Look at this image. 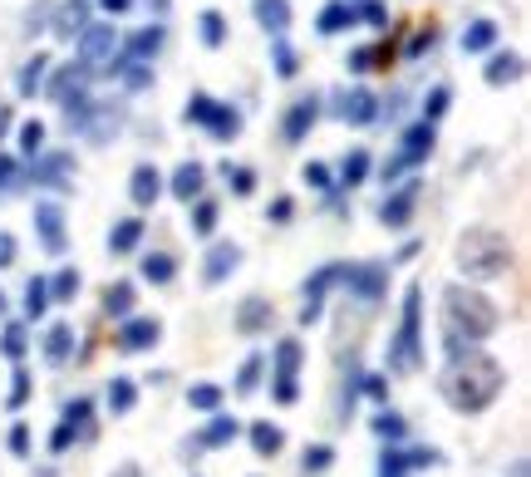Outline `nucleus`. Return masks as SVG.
Returning <instances> with one entry per match:
<instances>
[{
    "mask_svg": "<svg viewBox=\"0 0 531 477\" xmlns=\"http://www.w3.org/2000/svg\"><path fill=\"white\" fill-rule=\"evenodd\" d=\"M502 384H507V369L487 350H463V355H453L448 374H443V399L458 414H482V409L497 404Z\"/></svg>",
    "mask_w": 531,
    "mask_h": 477,
    "instance_id": "f257e3e1",
    "label": "nucleus"
},
{
    "mask_svg": "<svg viewBox=\"0 0 531 477\" xmlns=\"http://www.w3.org/2000/svg\"><path fill=\"white\" fill-rule=\"evenodd\" d=\"M497 320H502L497 305L482 291H468V286H448L443 291V340H448V355L477 350L497 330Z\"/></svg>",
    "mask_w": 531,
    "mask_h": 477,
    "instance_id": "f03ea898",
    "label": "nucleus"
},
{
    "mask_svg": "<svg viewBox=\"0 0 531 477\" xmlns=\"http://www.w3.org/2000/svg\"><path fill=\"white\" fill-rule=\"evenodd\" d=\"M458 266L468 271V281H497L512 266V246L497 232H468L458 246Z\"/></svg>",
    "mask_w": 531,
    "mask_h": 477,
    "instance_id": "7ed1b4c3",
    "label": "nucleus"
},
{
    "mask_svg": "<svg viewBox=\"0 0 531 477\" xmlns=\"http://www.w3.org/2000/svg\"><path fill=\"white\" fill-rule=\"evenodd\" d=\"M418 320H423V291H418V286H409V291H404V320H399V335H394V350H389L394 374H413V369L423 364Z\"/></svg>",
    "mask_w": 531,
    "mask_h": 477,
    "instance_id": "20e7f679",
    "label": "nucleus"
},
{
    "mask_svg": "<svg viewBox=\"0 0 531 477\" xmlns=\"http://www.w3.org/2000/svg\"><path fill=\"white\" fill-rule=\"evenodd\" d=\"M123 40L114 35V25H84L79 30V64L84 69H114L123 60V50H118Z\"/></svg>",
    "mask_w": 531,
    "mask_h": 477,
    "instance_id": "39448f33",
    "label": "nucleus"
},
{
    "mask_svg": "<svg viewBox=\"0 0 531 477\" xmlns=\"http://www.w3.org/2000/svg\"><path fill=\"white\" fill-rule=\"evenodd\" d=\"M187 119L202 123V128H207L212 138H222V143L241 133V114H236L232 104H217V99H207V94H192V99H187Z\"/></svg>",
    "mask_w": 531,
    "mask_h": 477,
    "instance_id": "423d86ee",
    "label": "nucleus"
},
{
    "mask_svg": "<svg viewBox=\"0 0 531 477\" xmlns=\"http://www.w3.org/2000/svg\"><path fill=\"white\" fill-rule=\"evenodd\" d=\"M428 463H438V453L433 448H389L384 453V463H379V477H404V473H413V468H428Z\"/></svg>",
    "mask_w": 531,
    "mask_h": 477,
    "instance_id": "0eeeda50",
    "label": "nucleus"
},
{
    "mask_svg": "<svg viewBox=\"0 0 531 477\" xmlns=\"http://www.w3.org/2000/svg\"><path fill=\"white\" fill-rule=\"evenodd\" d=\"M35 232L45 241V251H64V207L59 202H35Z\"/></svg>",
    "mask_w": 531,
    "mask_h": 477,
    "instance_id": "6e6552de",
    "label": "nucleus"
},
{
    "mask_svg": "<svg viewBox=\"0 0 531 477\" xmlns=\"http://www.w3.org/2000/svg\"><path fill=\"white\" fill-rule=\"evenodd\" d=\"M340 276L350 281V291H354V296L379 300V296H384V276H389V271H384L379 261H364V266H345Z\"/></svg>",
    "mask_w": 531,
    "mask_h": 477,
    "instance_id": "1a4fd4ad",
    "label": "nucleus"
},
{
    "mask_svg": "<svg viewBox=\"0 0 531 477\" xmlns=\"http://www.w3.org/2000/svg\"><path fill=\"white\" fill-rule=\"evenodd\" d=\"M271 320H276V305L266 296H246L236 305V330H241V335H261Z\"/></svg>",
    "mask_w": 531,
    "mask_h": 477,
    "instance_id": "9d476101",
    "label": "nucleus"
},
{
    "mask_svg": "<svg viewBox=\"0 0 531 477\" xmlns=\"http://www.w3.org/2000/svg\"><path fill=\"white\" fill-rule=\"evenodd\" d=\"M163 340V325L158 320H143V315H128L123 330H118V345L123 350H153Z\"/></svg>",
    "mask_w": 531,
    "mask_h": 477,
    "instance_id": "9b49d317",
    "label": "nucleus"
},
{
    "mask_svg": "<svg viewBox=\"0 0 531 477\" xmlns=\"http://www.w3.org/2000/svg\"><path fill=\"white\" fill-rule=\"evenodd\" d=\"M128 197H133V207H153L163 197V173L153 163H138L133 178H128Z\"/></svg>",
    "mask_w": 531,
    "mask_h": 477,
    "instance_id": "f8f14e48",
    "label": "nucleus"
},
{
    "mask_svg": "<svg viewBox=\"0 0 531 477\" xmlns=\"http://www.w3.org/2000/svg\"><path fill=\"white\" fill-rule=\"evenodd\" d=\"M433 138H438V133H433V123H428V119H418V123H413L409 133H404V148H399L404 168H418V163H423V158L433 153Z\"/></svg>",
    "mask_w": 531,
    "mask_h": 477,
    "instance_id": "ddd939ff",
    "label": "nucleus"
},
{
    "mask_svg": "<svg viewBox=\"0 0 531 477\" xmlns=\"http://www.w3.org/2000/svg\"><path fill=\"white\" fill-rule=\"evenodd\" d=\"M236 261H241V251H236L232 241H217V246H212V256H207V266H202V281H207V286L227 281V276L236 271Z\"/></svg>",
    "mask_w": 531,
    "mask_h": 477,
    "instance_id": "4468645a",
    "label": "nucleus"
},
{
    "mask_svg": "<svg viewBox=\"0 0 531 477\" xmlns=\"http://www.w3.org/2000/svg\"><path fill=\"white\" fill-rule=\"evenodd\" d=\"M340 114H345V123H354V128H369L374 114H379V99H374L369 89H350L345 104H340Z\"/></svg>",
    "mask_w": 531,
    "mask_h": 477,
    "instance_id": "2eb2a0df",
    "label": "nucleus"
},
{
    "mask_svg": "<svg viewBox=\"0 0 531 477\" xmlns=\"http://www.w3.org/2000/svg\"><path fill=\"white\" fill-rule=\"evenodd\" d=\"M335 276H340V266H320V271H315V276L305 281V315H300L305 325H310V320L320 315V300H325V291L335 286Z\"/></svg>",
    "mask_w": 531,
    "mask_h": 477,
    "instance_id": "dca6fc26",
    "label": "nucleus"
},
{
    "mask_svg": "<svg viewBox=\"0 0 531 477\" xmlns=\"http://www.w3.org/2000/svg\"><path fill=\"white\" fill-rule=\"evenodd\" d=\"M413 207H418V187H404V192H394V197L379 207V222H384V227H404L413 217Z\"/></svg>",
    "mask_w": 531,
    "mask_h": 477,
    "instance_id": "f3484780",
    "label": "nucleus"
},
{
    "mask_svg": "<svg viewBox=\"0 0 531 477\" xmlns=\"http://www.w3.org/2000/svg\"><path fill=\"white\" fill-rule=\"evenodd\" d=\"M522 69H527V64H522L517 50H502V55H492V60H487V84H497V89H502V84L522 79Z\"/></svg>",
    "mask_w": 531,
    "mask_h": 477,
    "instance_id": "a211bd4d",
    "label": "nucleus"
},
{
    "mask_svg": "<svg viewBox=\"0 0 531 477\" xmlns=\"http://www.w3.org/2000/svg\"><path fill=\"white\" fill-rule=\"evenodd\" d=\"M236 433H241V423H236L232 414H217L207 428H202V433H197V448H227Z\"/></svg>",
    "mask_w": 531,
    "mask_h": 477,
    "instance_id": "6ab92c4d",
    "label": "nucleus"
},
{
    "mask_svg": "<svg viewBox=\"0 0 531 477\" xmlns=\"http://www.w3.org/2000/svg\"><path fill=\"white\" fill-rule=\"evenodd\" d=\"M354 20H359V10H354L350 0H330L320 10V35H340V30H350Z\"/></svg>",
    "mask_w": 531,
    "mask_h": 477,
    "instance_id": "aec40b11",
    "label": "nucleus"
},
{
    "mask_svg": "<svg viewBox=\"0 0 531 477\" xmlns=\"http://www.w3.org/2000/svg\"><path fill=\"white\" fill-rule=\"evenodd\" d=\"M158 50H163V25H148L128 40V64H148Z\"/></svg>",
    "mask_w": 531,
    "mask_h": 477,
    "instance_id": "412c9836",
    "label": "nucleus"
},
{
    "mask_svg": "<svg viewBox=\"0 0 531 477\" xmlns=\"http://www.w3.org/2000/svg\"><path fill=\"white\" fill-rule=\"evenodd\" d=\"M202 182H207V173L197 168V163H182L173 173V192H177V202H197L202 197Z\"/></svg>",
    "mask_w": 531,
    "mask_h": 477,
    "instance_id": "4be33fe9",
    "label": "nucleus"
},
{
    "mask_svg": "<svg viewBox=\"0 0 531 477\" xmlns=\"http://www.w3.org/2000/svg\"><path fill=\"white\" fill-rule=\"evenodd\" d=\"M315 114H320V104H315V99H300L291 114H286V138H291V143H300V138L315 128Z\"/></svg>",
    "mask_w": 531,
    "mask_h": 477,
    "instance_id": "5701e85b",
    "label": "nucleus"
},
{
    "mask_svg": "<svg viewBox=\"0 0 531 477\" xmlns=\"http://www.w3.org/2000/svg\"><path fill=\"white\" fill-rule=\"evenodd\" d=\"M251 448H256L261 458H276V453L286 448V433H281L276 423H251Z\"/></svg>",
    "mask_w": 531,
    "mask_h": 477,
    "instance_id": "b1692460",
    "label": "nucleus"
},
{
    "mask_svg": "<svg viewBox=\"0 0 531 477\" xmlns=\"http://www.w3.org/2000/svg\"><path fill=\"white\" fill-rule=\"evenodd\" d=\"M251 5H256V20H261L266 30L286 35V25H291V5H286V0H251Z\"/></svg>",
    "mask_w": 531,
    "mask_h": 477,
    "instance_id": "393cba45",
    "label": "nucleus"
},
{
    "mask_svg": "<svg viewBox=\"0 0 531 477\" xmlns=\"http://www.w3.org/2000/svg\"><path fill=\"white\" fill-rule=\"evenodd\" d=\"M492 45H497V25L492 20H472L468 30H463V50L468 55H487Z\"/></svg>",
    "mask_w": 531,
    "mask_h": 477,
    "instance_id": "a878e982",
    "label": "nucleus"
},
{
    "mask_svg": "<svg viewBox=\"0 0 531 477\" xmlns=\"http://www.w3.org/2000/svg\"><path fill=\"white\" fill-rule=\"evenodd\" d=\"M45 359H50V364H69V359H74V330H69V325H55V330L45 335Z\"/></svg>",
    "mask_w": 531,
    "mask_h": 477,
    "instance_id": "bb28decb",
    "label": "nucleus"
},
{
    "mask_svg": "<svg viewBox=\"0 0 531 477\" xmlns=\"http://www.w3.org/2000/svg\"><path fill=\"white\" fill-rule=\"evenodd\" d=\"M138 241H143V222H138V217H123V222H114V232H109V251L123 256V251H133Z\"/></svg>",
    "mask_w": 531,
    "mask_h": 477,
    "instance_id": "cd10ccee",
    "label": "nucleus"
},
{
    "mask_svg": "<svg viewBox=\"0 0 531 477\" xmlns=\"http://www.w3.org/2000/svg\"><path fill=\"white\" fill-rule=\"evenodd\" d=\"M300 359H305L300 340H281L276 345V379H295L300 374Z\"/></svg>",
    "mask_w": 531,
    "mask_h": 477,
    "instance_id": "c85d7f7f",
    "label": "nucleus"
},
{
    "mask_svg": "<svg viewBox=\"0 0 531 477\" xmlns=\"http://www.w3.org/2000/svg\"><path fill=\"white\" fill-rule=\"evenodd\" d=\"M45 74H50V60H45V55H35V60L20 69V94H25V99H35V94L45 89Z\"/></svg>",
    "mask_w": 531,
    "mask_h": 477,
    "instance_id": "c756f323",
    "label": "nucleus"
},
{
    "mask_svg": "<svg viewBox=\"0 0 531 477\" xmlns=\"http://www.w3.org/2000/svg\"><path fill=\"white\" fill-rule=\"evenodd\" d=\"M133 404H138V384H133V379H123V374H118L114 384H109V409H114V414H128V409H133Z\"/></svg>",
    "mask_w": 531,
    "mask_h": 477,
    "instance_id": "7c9ffc66",
    "label": "nucleus"
},
{
    "mask_svg": "<svg viewBox=\"0 0 531 477\" xmlns=\"http://www.w3.org/2000/svg\"><path fill=\"white\" fill-rule=\"evenodd\" d=\"M143 276L163 286V281H173L177 276V261L168 256V251H153V256H143Z\"/></svg>",
    "mask_w": 531,
    "mask_h": 477,
    "instance_id": "2f4dec72",
    "label": "nucleus"
},
{
    "mask_svg": "<svg viewBox=\"0 0 531 477\" xmlns=\"http://www.w3.org/2000/svg\"><path fill=\"white\" fill-rule=\"evenodd\" d=\"M187 404L202 409V414H217V409H222V389H217V384H192V389H187Z\"/></svg>",
    "mask_w": 531,
    "mask_h": 477,
    "instance_id": "473e14b6",
    "label": "nucleus"
},
{
    "mask_svg": "<svg viewBox=\"0 0 531 477\" xmlns=\"http://www.w3.org/2000/svg\"><path fill=\"white\" fill-rule=\"evenodd\" d=\"M45 305H50V281H45V276H35V281L25 286V315H30V320H40V315H45Z\"/></svg>",
    "mask_w": 531,
    "mask_h": 477,
    "instance_id": "72a5a7b5",
    "label": "nucleus"
},
{
    "mask_svg": "<svg viewBox=\"0 0 531 477\" xmlns=\"http://www.w3.org/2000/svg\"><path fill=\"white\" fill-rule=\"evenodd\" d=\"M133 300H138V291H133L128 281H118L114 291L104 296V305H109V315H114V320H123V315H133Z\"/></svg>",
    "mask_w": 531,
    "mask_h": 477,
    "instance_id": "f704fd0d",
    "label": "nucleus"
},
{
    "mask_svg": "<svg viewBox=\"0 0 531 477\" xmlns=\"http://www.w3.org/2000/svg\"><path fill=\"white\" fill-rule=\"evenodd\" d=\"M374 433H379V438L394 448V443H404V433H409V428H404V418L394 414V409H384V414L374 418Z\"/></svg>",
    "mask_w": 531,
    "mask_h": 477,
    "instance_id": "c9c22d12",
    "label": "nucleus"
},
{
    "mask_svg": "<svg viewBox=\"0 0 531 477\" xmlns=\"http://www.w3.org/2000/svg\"><path fill=\"white\" fill-rule=\"evenodd\" d=\"M364 178H369V153H364V148H354L350 158L340 163V182L354 187V182H364Z\"/></svg>",
    "mask_w": 531,
    "mask_h": 477,
    "instance_id": "e433bc0d",
    "label": "nucleus"
},
{
    "mask_svg": "<svg viewBox=\"0 0 531 477\" xmlns=\"http://www.w3.org/2000/svg\"><path fill=\"white\" fill-rule=\"evenodd\" d=\"M64 173H69V158H64V153H50V158H40V168H35V182L55 187V182H64Z\"/></svg>",
    "mask_w": 531,
    "mask_h": 477,
    "instance_id": "4c0bfd02",
    "label": "nucleus"
},
{
    "mask_svg": "<svg viewBox=\"0 0 531 477\" xmlns=\"http://www.w3.org/2000/svg\"><path fill=\"white\" fill-rule=\"evenodd\" d=\"M261 369H266V355H246L241 374H236V394H251L261 384Z\"/></svg>",
    "mask_w": 531,
    "mask_h": 477,
    "instance_id": "58836bf2",
    "label": "nucleus"
},
{
    "mask_svg": "<svg viewBox=\"0 0 531 477\" xmlns=\"http://www.w3.org/2000/svg\"><path fill=\"white\" fill-rule=\"evenodd\" d=\"M197 30H202V45H212V50H217V45L227 40V20H222L217 10H207V15L197 20Z\"/></svg>",
    "mask_w": 531,
    "mask_h": 477,
    "instance_id": "ea45409f",
    "label": "nucleus"
},
{
    "mask_svg": "<svg viewBox=\"0 0 531 477\" xmlns=\"http://www.w3.org/2000/svg\"><path fill=\"white\" fill-rule=\"evenodd\" d=\"M64 423L79 433V438H89L94 433V418H89V399H74L69 409H64Z\"/></svg>",
    "mask_w": 531,
    "mask_h": 477,
    "instance_id": "a19ab883",
    "label": "nucleus"
},
{
    "mask_svg": "<svg viewBox=\"0 0 531 477\" xmlns=\"http://www.w3.org/2000/svg\"><path fill=\"white\" fill-rule=\"evenodd\" d=\"M0 350H5V359H25V325H5Z\"/></svg>",
    "mask_w": 531,
    "mask_h": 477,
    "instance_id": "79ce46f5",
    "label": "nucleus"
},
{
    "mask_svg": "<svg viewBox=\"0 0 531 477\" xmlns=\"http://www.w3.org/2000/svg\"><path fill=\"white\" fill-rule=\"evenodd\" d=\"M305 473H325L330 463H335V448H325V443H315V448H305Z\"/></svg>",
    "mask_w": 531,
    "mask_h": 477,
    "instance_id": "37998d69",
    "label": "nucleus"
},
{
    "mask_svg": "<svg viewBox=\"0 0 531 477\" xmlns=\"http://www.w3.org/2000/svg\"><path fill=\"white\" fill-rule=\"evenodd\" d=\"M192 227L207 237V232L217 227V202H202V197H197V207H192Z\"/></svg>",
    "mask_w": 531,
    "mask_h": 477,
    "instance_id": "c03bdc74",
    "label": "nucleus"
},
{
    "mask_svg": "<svg viewBox=\"0 0 531 477\" xmlns=\"http://www.w3.org/2000/svg\"><path fill=\"white\" fill-rule=\"evenodd\" d=\"M10 409H25L30 404V374L25 369H15V379H10V399H5Z\"/></svg>",
    "mask_w": 531,
    "mask_h": 477,
    "instance_id": "a18cd8bd",
    "label": "nucleus"
},
{
    "mask_svg": "<svg viewBox=\"0 0 531 477\" xmlns=\"http://www.w3.org/2000/svg\"><path fill=\"white\" fill-rule=\"evenodd\" d=\"M271 55H276V74H281V79H291V74H295V50L286 45V40H281V35H276Z\"/></svg>",
    "mask_w": 531,
    "mask_h": 477,
    "instance_id": "49530a36",
    "label": "nucleus"
},
{
    "mask_svg": "<svg viewBox=\"0 0 531 477\" xmlns=\"http://www.w3.org/2000/svg\"><path fill=\"white\" fill-rule=\"evenodd\" d=\"M55 286H50V296L55 300H69L74 291H79V271H59V276H50Z\"/></svg>",
    "mask_w": 531,
    "mask_h": 477,
    "instance_id": "de8ad7c7",
    "label": "nucleus"
},
{
    "mask_svg": "<svg viewBox=\"0 0 531 477\" xmlns=\"http://www.w3.org/2000/svg\"><path fill=\"white\" fill-rule=\"evenodd\" d=\"M40 143H45V128H40V123H25V128H20V148H25V153H40Z\"/></svg>",
    "mask_w": 531,
    "mask_h": 477,
    "instance_id": "09e8293b",
    "label": "nucleus"
},
{
    "mask_svg": "<svg viewBox=\"0 0 531 477\" xmlns=\"http://www.w3.org/2000/svg\"><path fill=\"white\" fill-rule=\"evenodd\" d=\"M10 453H15V458H25V453H30V428H25V423H15V428H10Z\"/></svg>",
    "mask_w": 531,
    "mask_h": 477,
    "instance_id": "8fccbe9b",
    "label": "nucleus"
},
{
    "mask_svg": "<svg viewBox=\"0 0 531 477\" xmlns=\"http://www.w3.org/2000/svg\"><path fill=\"white\" fill-rule=\"evenodd\" d=\"M271 394H276V404H295V399H300V384H295V379H276Z\"/></svg>",
    "mask_w": 531,
    "mask_h": 477,
    "instance_id": "3c124183",
    "label": "nucleus"
},
{
    "mask_svg": "<svg viewBox=\"0 0 531 477\" xmlns=\"http://www.w3.org/2000/svg\"><path fill=\"white\" fill-rule=\"evenodd\" d=\"M74 438H79V433H74L69 423H59L55 433H50V453H69V443H74Z\"/></svg>",
    "mask_w": 531,
    "mask_h": 477,
    "instance_id": "603ef678",
    "label": "nucleus"
},
{
    "mask_svg": "<svg viewBox=\"0 0 531 477\" xmlns=\"http://www.w3.org/2000/svg\"><path fill=\"white\" fill-rule=\"evenodd\" d=\"M443 109H448V89H433V99L423 104V119L438 123V114H443Z\"/></svg>",
    "mask_w": 531,
    "mask_h": 477,
    "instance_id": "864d4df0",
    "label": "nucleus"
},
{
    "mask_svg": "<svg viewBox=\"0 0 531 477\" xmlns=\"http://www.w3.org/2000/svg\"><path fill=\"white\" fill-rule=\"evenodd\" d=\"M15 178H20L15 158H5V153H0V187H15Z\"/></svg>",
    "mask_w": 531,
    "mask_h": 477,
    "instance_id": "5fc2aeb1",
    "label": "nucleus"
},
{
    "mask_svg": "<svg viewBox=\"0 0 531 477\" xmlns=\"http://www.w3.org/2000/svg\"><path fill=\"white\" fill-rule=\"evenodd\" d=\"M5 266H15V237L10 232H0V271Z\"/></svg>",
    "mask_w": 531,
    "mask_h": 477,
    "instance_id": "6e6d98bb",
    "label": "nucleus"
},
{
    "mask_svg": "<svg viewBox=\"0 0 531 477\" xmlns=\"http://www.w3.org/2000/svg\"><path fill=\"white\" fill-rule=\"evenodd\" d=\"M128 89H148V64H128Z\"/></svg>",
    "mask_w": 531,
    "mask_h": 477,
    "instance_id": "4d7b16f0",
    "label": "nucleus"
},
{
    "mask_svg": "<svg viewBox=\"0 0 531 477\" xmlns=\"http://www.w3.org/2000/svg\"><path fill=\"white\" fill-rule=\"evenodd\" d=\"M227 178H232V187H236V192H251V187H256V178H251L246 168H236V173L227 168Z\"/></svg>",
    "mask_w": 531,
    "mask_h": 477,
    "instance_id": "13d9d810",
    "label": "nucleus"
},
{
    "mask_svg": "<svg viewBox=\"0 0 531 477\" xmlns=\"http://www.w3.org/2000/svg\"><path fill=\"white\" fill-rule=\"evenodd\" d=\"M359 15H364L369 25H384V5H379V0H364V10H359Z\"/></svg>",
    "mask_w": 531,
    "mask_h": 477,
    "instance_id": "bf43d9fd",
    "label": "nucleus"
},
{
    "mask_svg": "<svg viewBox=\"0 0 531 477\" xmlns=\"http://www.w3.org/2000/svg\"><path fill=\"white\" fill-rule=\"evenodd\" d=\"M305 182H310V187H330V173H325L320 163H310V168H305Z\"/></svg>",
    "mask_w": 531,
    "mask_h": 477,
    "instance_id": "052dcab7",
    "label": "nucleus"
},
{
    "mask_svg": "<svg viewBox=\"0 0 531 477\" xmlns=\"http://www.w3.org/2000/svg\"><path fill=\"white\" fill-rule=\"evenodd\" d=\"M364 394H369V399H379V404H384V379H379V374H369V379H364Z\"/></svg>",
    "mask_w": 531,
    "mask_h": 477,
    "instance_id": "680f3d73",
    "label": "nucleus"
},
{
    "mask_svg": "<svg viewBox=\"0 0 531 477\" xmlns=\"http://www.w3.org/2000/svg\"><path fill=\"white\" fill-rule=\"evenodd\" d=\"M99 5H104V15H123L128 10V0H99Z\"/></svg>",
    "mask_w": 531,
    "mask_h": 477,
    "instance_id": "e2e57ef3",
    "label": "nucleus"
},
{
    "mask_svg": "<svg viewBox=\"0 0 531 477\" xmlns=\"http://www.w3.org/2000/svg\"><path fill=\"white\" fill-rule=\"evenodd\" d=\"M507 477H527V458H517V463L507 468Z\"/></svg>",
    "mask_w": 531,
    "mask_h": 477,
    "instance_id": "0e129e2a",
    "label": "nucleus"
},
{
    "mask_svg": "<svg viewBox=\"0 0 531 477\" xmlns=\"http://www.w3.org/2000/svg\"><path fill=\"white\" fill-rule=\"evenodd\" d=\"M5 133H10V109L0 104V138H5Z\"/></svg>",
    "mask_w": 531,
    "mask_h": 477,
    "instance_id": "69168bd1",
    "label": "nucleus"
},
{
    "mask_svg": "<svg viewBox=\"0 0 531 477\" xmlns=\"http://www.w3.org/2000/svg\"><path fill=\"white\" fill-rule=\"evenodd\" d=\"M118 477H138V468H133V463H128V468H118Z\"/></svg>",
    "mask_w": 531,
    "mask_h": 477,
    "instance_id": "338daca9",
    "label": "nucleus"
},
{
    "mask_svg": "<svg viewBox=\"0 0 531 477\" xmlns=\"http://www.w3.org/2000/svg\"><path fill=\"white\" fill-rule=\"evenodd\" d=\"M0 315H5V296H0Z\"/></svg>",
    "mask_w": 531,
    "mask_h": 477,
    "instance_id": "774afa93",
    "label": "nucleus"
}]
</instances>
